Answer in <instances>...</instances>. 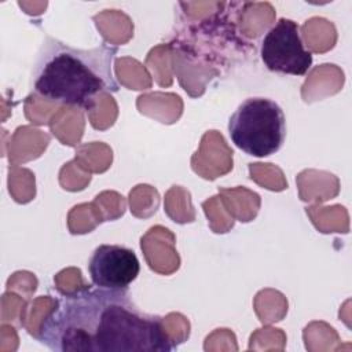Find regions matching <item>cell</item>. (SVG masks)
<instances>
[{"mask_svg":"<svg viewBox=\"0 0 352 352\" xmlns=\"http://www.w3.org/2000/svg\"><path fill=\"white\" fill-rule=\"evenodd\" d=\"M232 143L249 155L275 154L286 138V118L280 106L267 98H248L228 121Z\"/></svg>","mask_w":352,"mask_h":352,"instance_id":"obj_3","label":"cell"},{"mask_svg":"<svg viewBox=\"0 0 352 352\" xmlns=\"http://www.w3.org/2000/svg\"><path fill=\"white\" fill-rule=\"evenodd\" d=\"M36 338L55 352H169L164 318L143 312L128 289L84 287L56 300Z\"/></svg>","mask_w":352,"mask_h":352,"instance_id":"obj_1","label":"cell"},{"mask_svg":"<svg viewBox=\"0 0 352 352\" xmlns=\"http://www.w3.org/2000/svg\"><path fill=\"white\" fill-rule=\"evenodd\" d=\"M116 54L117 48L106 44L80 50L45 34L33 63L30 88L47 99L88 110L96 95L120 89L111 72Z\"/></svg>","mask_w":352,"mask_h":352,"instance_id":"obj_2","label":"cell"},{"mask_svg":"<svg viewBox=\"0 0 352 352\" xmlns=\"http://www.w3.org/2000/svg\"><path fill=\"white\" fill-rule=\"evenodd\" d=\"M260 56L268 70L304 76L312 65V54L304 48L298 25L280 18L264 34L260 44Z\"/></svg>","mask_w":352,"mask_h":352,"instance_id":"obj_4","label":"cell"},{"mask_svg":"<svg viewBox=\"0 0 352 352\" xmlns=\"http://www.w3.org/2000/svg\"><path fill=\"white\" fill-rule=\"evenodd\" d=\"M88 271L96 287L128 289L140 271L132 249L120 245H99L89 257Z\"/></svg>","mask_w":352,"mask_h":352,"instance_id":"obj_5","label":"cell"}]
</instances>
